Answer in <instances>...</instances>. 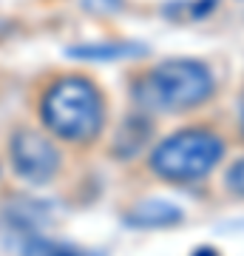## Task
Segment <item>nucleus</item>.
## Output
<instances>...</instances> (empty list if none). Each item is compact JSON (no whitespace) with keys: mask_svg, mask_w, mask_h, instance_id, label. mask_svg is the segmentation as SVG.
Wrapping results in <instances>:
<instances>
[{"mask_svg":"<svg viewBox=\"0 0 244 256\" xmlns=\"http://www.w3.org/2000/svg\"><path fill=\"white\" fill-rule=\"evenodd\" d=\"M43 122L68 142H85L102 126V97L82 77H65L54 82L40 106Z\"/></svg>","mask_w":244,"mask_h":256,"instance_id":"1","label":"nucleus"},{"mask_svg":"<svg viewBox=\"0 0 244 256\" xmlns=\"http://www.w3.org/2000/svg\"><path fill=\"white\" fill-rule=\"evenodd\" d=\"M225 154L222 140L213 131L190 128L168 137L151 154V168L171 182H193L210 174Z\"/></svg>","mask_w":244,"mask_h":256,"instance_id":"2","label":"nucleus"},{"mask_svg":"<svg viewBox=\"0 0 244 256\" xmlns=\"http://www.w3.org/2000/svg\"><path fill=\"white\" fill-rule=\"evenodd\" d=\"M213 94V74L196 60H168L156 66L145 82V100L171 111L196 108Z\"/></svg>","mask_w":244,"mask_h":256,"instance_id":"3","label":"nucleus"},{"mask_svg":"<svg viewBox=\"0 0 244 256\" xmlns=\"http://www.w3.org/2000/svg\"><path fill=\"white\" fill-rule=\"evenodd\" d=\"M11 162H14V171L28 182H48L60 168V154L54 142L43 137L40 131L20 128L11 137Z\"/></svg>","mask_w":244,"mask_h":256,"instance_id":"4","label":"nucleus"},{"mask_svg":"<svg viewBox=\"0 0 244 256\" xmlns=\"http://www.w3.org/2000/svg\"><path fill=\"white\" fill-rule=\"evenodd\" d=\"M142 46L134 43H94V46H74L68 48V54L82 57V60H122L131 54H142Z\"/></svg>","mask_w":244,"mask_h":256,"instance_id":"5","label":"nucleus"},{"mask_svg":"<svg viewBox=\"0 0 244 256\" xmlns=\"http://www.w3.org/2000/svg\"><path fill=\"white\" fill-rule=\"evenodd\" d=\"M182 214L173 205H165V202H145L131 214V225H148V228H156V225H168V222H176Z\"/></svg>","mask_w":244,"mask_h":256,"instance_id":"6","label":"nucleus"},{"mask_svg":"<svg viewBox=\"0 0 244 256\" xmlns=\"http://www.w3.org/2000/svg\"><path fill=\"white\" fill-rule=\"evenodd\" d=\"M23 256H80L74 248L63 245V242H51V239L28 236V242L23 245Z\"/></svg>","mask_w":244,"mask_h":256,"instance_id":"7","label":"nucleus"},{"mask_svg":"<svg viewBox=\"0 0 244 256\" xmlns=\"http://www.w3.org/2000/svg\"><path fill=\"white\" fill-rule=\"evenodd\" d=\"M227 188L233 194H239V196H244V160H239V162L227 171Z\"/></svg>","mask_w":244,"mask_h":256,"instance_id":"8","label":"nucleus"},{"mask_svg":"<svg viewBox=\"0 0 244 256\" xmlns=\"http://www.w3.org/2000/svg\"><path fill=\"white\" fill-rule=\"evenodd\" d=\"M242 128H244V114H242Z\"/></svg>","mask_w":244,"mask_h":256,"instance_id":"9","label":"nucleus"}]
</instances>
